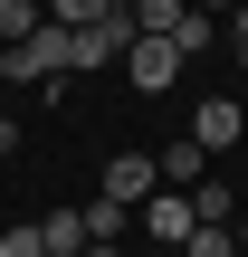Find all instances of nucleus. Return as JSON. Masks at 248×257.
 <instances>
[{
	"label": "nucleus",
	"mask_w": 248,
	"mask_h": 257,
	"mask_svg": "<svg viewBox=\"0 0 248 257\" xmlns=\"http://www.w3.org/2000/svg\"><path fill=\"white\" fill-rule=\"evenodd\" d=\"M0 257H19V248H10V229H0Z\"/></svg>",
	"instance_id": "a211bd4d"
},
{
	"label": "nucleus",
	"mask_w": 248,
	"mask_h": 257,
	"mask_svg": "<svg viewBox=\"0 0 248 257\" xmlns=\"http://www.w3.org/2000/svg\"><path fill=\"white\" fill-rule=\"evenodd\" d=\"M239 134H248V105H220V95L191 105V143H201V153H229Z\"/></svg>",
	"instance_id": "423d86ee"
},
{
	"label": "nucleus",
	"mask_w": 248,
	"mask_h": 257,
	"mask_svg": "<svg viewBox=\"0 0 248 257\" xmlns=\"http://www.w3.org/2000/svg\"><path fill=\"white\" fill-rule=\"evenodd\" d=\"M67 48H76V29H67V19H38L29 38L0 48V67H10V86H57V76H67Z\"/></svg>",
	"instance_id": "f257e3e1"
},
{
	"label": "nucleus",
	"mask_w": 248,
	"mask_h": 257,
	"mask_svg": "<svg viewBox=\"0 0 248 257\" xmlns=\"http://www.w3.org/2000/svg\"><path fill=\"white\" fill-rule=\"evenodd\" d=\"M76 257H124V248H115V238H86V248H76Z\"/></svg>",
	"instance_id": "dca6fc26"
},
{
	"label": "nucleus",
	"mask_w": 248,
	"mask_h": 257,
	"mask_svg": "<svg viewBox=\"0 0 248 257\" xmlns=\"http://www.w3.org/2000/svg\"><path fill=\"white\" fill-rule=\"evenodd\" d=\"M0 95H10V67H0Z\"/></svg>",
	"instance_id": "6ab92c4d"
},
{
	"label": "nucleus",
	"mask_w": 248,
	"mask_h": 257,
	"mask_svg": "<svg viewBox=\"0 0 248 257\" xmlns=\"http://www.w3.org/2000/svg\"><path fill=\"white\" fill-rule=\"evenodd\" d=\"M191 10H210V19H229V10H239V0H191Z\"/></svg>",
	"instance_id": "f3484780"
},
{
	"label": "nucleus",
	"mask_w": 248,
	"mask_h": 257,
	"mask_svg": "<svg viewBox=\"0 0 248 257\" xmlns=\"http://www.w3.org/2000/svg\"><path fill=\"white\" fill-rule=\"evenodd\" d=\"M115 0H48V19H67V29H86V19H105Z\"/></svg>",
	"instance_id": "ddd939ff"
},
{
	"label": "nucleus",
	"mask_w": 248,
	"mask_h": 257,
	"mask_svg": "<svg viewBox=\"0 0 248 257\" xmlns=\"http://www.w3.org/2000/svg\"><path fill=\"white\" fill-rule=\"evenodd\" d=\"M191 210H201V219H239V191H229V181H191Z\"/></svg>",
	"instance_id": "9d476101"
},
{
	"label": "nucleus",
	"mask_w": 248,
	"mask_h": 257,
	"mask_svg": "<svg viewBox=\"0 0 248 257\" xmlns=\"http://www.w3.org/2000/svg\"><path fill=\"white\" fill-rule=\"evenodd\" d=\"M239 10H248V0H239Z\"/></svg>",
	"instance_id": "412c9836"
},
{
	"label": "nucleus",
	"mask_w": 248,
	"mask_h": 257,
	"mask_svg": "<svg viewBox=\"0 0 248 257\" xmlns=\"http://www.w3.org/2000/svg\"><path fill=\"white\" fill-rule=\"evenodd\" d=\"M220 29H229V38H239V67H248V10H229V19H220Z\"/></svg>",
	"instance_id": "4468645a"
},
{
	"label": "nucleus",
	"mask_w": 248,
	"mask_h": 257,
	"mask_svg": "<svg viewBox=\"0 0 248 257\" xmlns=\"http://www.w3.org/2000/svg\"><path fill=\"white\" fill-rule=\"evenodd\" d=\"M10 153H19V114H0V162H10Z\"/></svg>",
	"instance_id": "2eb2a0df"
},
{
	"label": "nucleus",
	"mask_w": 248,
	"mask_h": 257,
	"mask_svg": "<svg viewBox=\"0 0 248 257\" xmlns=\"http://www.w3.org/2000/svg\"><path fill=\"white\" fill-rule=\"evenodd\" d=\"M134 10V29H162V38H182V19H191V0H124Z\"/></svg>",
	"instance_id": "1a4fd4ad"
},
{
	"label": "nucleus",
	"mask_w": 248,
	"mask_h": 257,
	"mask_svg": "<svg viewBox=\"0 0 248 257\" xmlns=\"http://www.w3.org/2000/svg\"><path fill=\"white\" fill-rule=\"evenodd\" d=\"M124 86H143V95H172V86H182V38H162V29H134V38H124Z\"/></svg>",
	"instance_id": "f03ea898"
},
{
	"label": "nucleus",
	"mask_w": 248,
	"mask_h": 257,
	"mask_svg": "<svg viewBox=\"0 0 248 257\" xmlns=\"http://www.w3.org/2000/svg\"><path fill=\"white\" fill-rule=\"evenodd\" d=\"M38 19H48V0H0V48H10V38H29Z\"/></svg>",
	"instance_id": "9b49d317"
},
{
	"label": "nucleus",
	"mask_w": 248,
	"mask_h": 257,
	"mask_svg": "<svg viewBox=\"0 0 248 257\" xmlns=\"http://www.w3.org/2000/svg\"><path fill=\"white\" fill-rule=\"evenodd\" d=\"M239 219H248V191H239Z\"/></svg>",
	"instance_id": "aec40b11"
},
{
	"label": "nucleus",
	"mask_w": 248,
	"mask_h": 257,
	"mask_svg": "<svg viewBox=\"0 0 248 257\" xmlns=\"http://www.w3.org/2000/svg\"><path fill=\"white\" fill-rule=\"evenodd\" d=\"M153 162H162V181H172V191H191V181H201V162H210V153H201V143H191V134H182V143H172V153H153Z\"/></svg>",
	"instance_id": "6e6552de"
},
{
	"label": "nucleus",
	"mask_w": 248,
	"mask_h": 257,
	"mask_svg": "<svg viewBox=\"0 0 248 257\" xmlns=\"http://www.w3.org/2000/svg\"><path fill=\"white\" fill-rule=\"evenodd\" d=\"M38 248L48 257H76L86 248V210H48V219H38Z\"/></svg>",
	"instance_id": "0eeeda50"
},
{
	"label": "nucleus",
	"mask_w": 248,
	"mask_h": 257,
	"mask_svg": "<svg viewBox=\"0 0 248 257\" xmlns=\"http://www.w3.org/2000/svg\"><path fill=\"white\" fill-rule=\"evenodd\" d=\"M191 229H201V210H191V191H172V181H162V191L143 200V238H153V248H182Z\"/></svg>",
	"instance_id": "20e7f679"
},
{
	"label": "nucleus",
	"mask_w": 248,
	"mask_h": 257,
	"mask_svg": "<svg viewBox=\"0 0 248 257\" xmlns=\"http://www.w3.org/2000/svg\"><path fill=\"white\" fill-rule=\"evenodd\" d=\"M153 191H162V162H153V153H115V162H105V200H124V210H143Z\"/></svg>",
	"instance_id": "39448f33"
},
{
	"label": "nucleus",
	"mask_w": 248,
	"mask_h": 257,
	"mask_svg": "<svg viewBox=\"0 0 248 257\" xmlns=\"http://www.w3.org/2000/svg\"><path fill=\"white\" fill-rule=\"evenodd\" d=\"M86 238H124V200L96 191V200H86Z\"/></svg>",
	"instance_id": "f8f14e48"
},
{
	"label": "nucleus",
	"mask_w": 248,
	"mask_h": 257,
	"mask_svg": "<svg viewBox=\"0 0 248 257\" xmlns=\"http://www.w3.org/2000/svg\"><path fill=\"white\" fill-rule=\"evenodd\" d=\"M124 38H134V10L115 0L105 19H86V29H76V48H67V67H124Z\"/></svg>",
	"instance_id": "7ed1b4c3"
}]
</instances>
